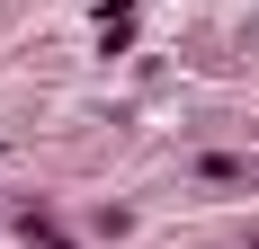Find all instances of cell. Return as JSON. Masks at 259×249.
I'll list each match as a JSON object with an SVG mask.
<instances>
[{"label": "cell", "mask_w": 259, "mask_h": 249, "mask_svg": "<svg viewBox=\"0 0 259 249\" xmlns=\"http://www.w3.org/2000/svg\"><path fill=\"white\" fill-rule=\"evenodd\" d=\"M99 45H107V53L134 45V0H107V9H99Z\"/></svg>", "instance_id": "1"}, {"label": "cell", "mask_w": 259, "mask_h": 249, "mask_svg": "<svg viewBox=\"0 0 259 249\" xmlns=\"http://www.w3.org/2000/svg\"><path fill=\"white\" fill-rule=\"evenodd\" d=\"M197 178H214V187H241V178H250V160H233V151H206V160H197Z\"/></svg>", "instance_id": "2"}, {"label": "cell", "mask_w": 259, "mask_h": 249, "mask_svg": "<svg viewBox=\"0 0 259 249\" xmlns=\"http://www.w3.org/2000/svg\"><path fill=\"white\" fill-rule=\"evenodd\" d=\"M18 223H27V240H36V249H72V231H63V223H54V214H36V205H27V214H18Z\"/></svg>", "instance_id": "3"}, {"label": "cell", "mask_w": 259, "mask_h": 249, "mask_svg": "<svg viewBox=\"0 0 259 249\" xmlns=\"http://www.w3.org/2000/svg\"><path fill=\"white\" fill-rule=\"evenodd\" d=\"M250 249H259V231H250Z\"/></svg>", "instance_id": "4"}]
</instances>
